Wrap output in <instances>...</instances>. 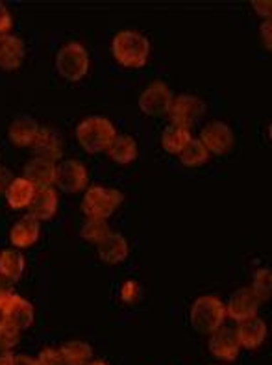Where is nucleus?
Here are the masks:
<instances>
[{
	"instance_id": "nucleus-5",
	"label": "nucleus",
	"mask_w": 272,
	"mask_h": 365,
	"mask_svg": "<svg viewBox=\"0 0 272 365\" xmlns=\"http://www.w3.org/2000/svg\"><path fill=\"white\" fill-rule=\"evenodd\" d=\"M122 202V195L117 190L95 185L83 197V212L89 219H104L106 221Z\"/></svg>"
},
{
	"instance_id": "nucleus-33",
	"label": "nucleus",
	"mask_w": 272,
	"mask_h": 365,
	"mask_svg": "<svg viewBox=\"0 0 272 365\" xmlns=\"http://www.w3.org/2000/svg\"><path fill=\"white\" fill-rule=\"evenodd\" d=\"M9 28H11V14H9V9L0 2V36L9 34Z\"/></svg>"
},
{
	"instance_id": "nucleus-10",
	"label": "nucleus",
	"mask_w": 272,
	"mask_h": 365,
	"mask_svg": "<svg viewBox=\"0 0 272 365\" xmlns=\"http://www.w3.org/2000/svg\"><path fill=\"white\" fill-rule=\"evenodd\" d=\"M200 141H202L204 147L208 148V153L224 154L234 147V132L228 125L215 120V123L206 125V128L200 134Z\"/></svg>"
},
{
	"instance_id": "nucleus-28",
	"label": "nucleus",
	"mask_w": 272,
	"mask_h": 365,
	"mask_svg": "<svg viewBox=\"0 0 272 365\" xmlns=\"http://www.w3.org/2000/svg\"><path fill=\"white\" fill-rule=\"evenodd\" d=\"M252 292L259 299V302L268 301L272 292V273L271 269H259L254 274V284H252Z\"/></svg>"
},
{
	"instance_id": "nucleus-34",
	"label": "nucleus",
	"mask_w": 272,
	"mask_h": 365,
	"mask_svg": "<svg viewBox=\"0 0 272 365\" xmlns=\"http://www.w3.org/2000/svg\"><path fill=\"white\" fill-rule=\"evenodd\" d=\"M252 6H254V9L258 11V15H261V17H271L272 14V2L271 0H267V2H259V0H254L252 2Z\"/></svg>"
},
{
	"instance_id": "nucleus-26",
	"label": "nucleus",
	"mask_w": 272,
	"mask_h": 365,
	"mask_svg": "<svg viewBox=\"0 0 272 365\" xmlns=\"http://www.w3.org/2000/svg\"><path fill=\"white\" fill-rule=\"evenodd\" d=\"M178 156H180V162L187 167L202 165V163H206L209 160L208 148L204 147L200 139H193V138L187 141V145L182 148Z\"/></svg>"
},
{
	"instance_id": "nucleus-32",
	"label": "nucleus",
	"mask_w": 272,
	"mask_h": 365,
	"mask_svg": "<svg viewBox=\"0 0 272 365\" xmlns=\"http://www.w3.org/2000/svg\"><path fill=\"white\" fill-rule=\"evenodd\" d=\"M120 295H122V301L125 302H134L139 295V286L134 280H128V282L122 286V289H120Z\"/></svg>"
},
{
	"instance_id": "nucleus-39",
	"label": "nucleus",
	"mask_w": 272,
	"mask_h": 365,
	"mask_svg": "<svg viewBox=\"0 0 272 365\" xmlns=\"http://www.w3.org/2000/svg\"><path fill=\"white\" fill-rule=\"evenodd\" d=\"M88 365H108L106 361H89Z\"/></svg>"
},
{
	"instance_id": "nucleus-22",
	"label": "nucleus",
	"mask_w": 272,
	"mask_h": 365,
	"mask_svg": "<svg viewBox=\"0 0 272 365\" xmlns=\"http://www.w3.org/2000/svg\"><path fill=\"white\" fill-rule=\"evenodd\" d=\"M33 187L32 184L24 178H14V182L9 184V187L6 190V199H8V204L11 208H28V204L33 197Z\"/></svg>"
},
{
	"instance_id": "nucleus-15",
	"label": "nucleus",
	"mask_w": 272,
	"mask_h": 365,
	"mask_svg": "<svg viewBox=\"0 0 272 365\" xmlns=\"http://www.w3.org/2000/svg\"><path fill=\"white\" fill-rule=\"evenodd\" d=\"M30 215L36 217L37 221H46V219L54 217L56 210H58V193L52 187H43V190L33 191V197L28 204Z\"/></svg>"
},
{
	"instance_id": "nucleus-1",
	"label": "nucleus",
	"mask_w": 272,
	"mask_h": 365,
	"mask_svg": "<svg viewBox=\"0 0 272 365\" xmlns=\"http://www.w3.org/2000/svg\"><path fill=\"white\" fill-rule=\"evenodd\" d=\"M111 51L117 61L125 67H143L150 56V43L141 32L125 30L113 37Z\"/></svg>"
},
{
	"instance_id": "nucleus-35",
	"label": "nucleus",
	"mask_w": 272,
	"mask_h": 365,
	"mask_svg": "<svg viewBox=\"0 0 272 365\" xmlns=\"http://www.w3.org/2000/svg\"><path fill=\"white\" fill-rule=\"evenodd\" d=\"M11 182H14L11 173H9L6 167L0 165V193H6V190H8Z\"/></svg>"
},
{
	"instance_id": "nucleus-8",
	"label": "nucleus",
	"mask_w": 272,
	"mask_h": 365,
	"mask_svg": "<svg viewBox=\"0 0 272 365\" xmlns=\"http://www.w3.org/2000/svg\"><path fill=\"white\" fill-rule=\"evenodd\" d=\"M54 182L67 193L82 191L88 185V169L78 160H65L60 165H56Z\"/></svg>"
},
{
	"instance_id": "nucleus-16",
	"label": "nucleus",
	"mask_w": 272,
	"mask_h": 365,
	"mask_svg": "<svg viewBox=\"0 0 272 365\" xmlns=\"http://www.w3.org/2000/svg\"><path fill=\"white\" fill-rule=\"evenodd\" d=\"M239 345L245 349H258L267 338V324L259 317L241 321L236 330Z\"/></svg>"
},
{
	"instance_id": "nucleus-6",
	"label": "nucleus",
	"mask_w": 272,
	"mask_h": 365,
	"mask_svg": "<svg viewBox=\"0 0 272 365\" xmlns=\"http://www.w3.org/2000/svg\"><path fill=\"white\" fill-rule=\"evenodd\" d=\"M206 113V104L202 98L194 97V95H180L172 101L171 111L169 115L172 119V125L182 126V128L189 130L191 126L197 125L202 115Z\"/></svg>"
},
{
	"instance_id": "nucleus-30",
	"label": "nucleus",
	"mask_w": 272,
	"mask_h": 365,
	"mask_svg": "<svg viewBox=\"0 0 272 365\" xmlns=\"http://www.w3.org/2000/svg\"><path fill=\"white\" fill-rule=\"evenodd\" d=\"M36 360V365H65L63 358H61L60 349H43L39 352V356L33 358Z\"/></svg>"
},
{
	"instance_id": "nucleus-4",
	"label": "nucleus",
	"mask_w": 272,
	"mask_h": 365,
	"mask_svg": "<svg viewBox=\"0 0 272 365\" xmlns=\"http://www.w3.org/2000/svg\"><path fill=\"white\" fill-rule=\"evenodd\" d=\"M56 69L67 80H82L89 71V54L82 43H65L56 56Z\"/></svg>"
},
{
	"instance_id": "nucleus-36",
	"label": "nucleus",
	"mask_w": 272,
	"mask_h": 365,
	"mask_svg": "<svg viewBox=\"0 0 272 365\" xmlns=\"http://www.w3.org/2000/svg\"><path fill=\"white\" fill-rule=\"evenodd\" d=\"M8 365H36V360L26 354H9Z\"/></svg>"
},
{
	"instance_id": "nucleus-24",
	"label": "nucleus",
	"mask_w": 272,
	"mask_h": 365,
	"mask_svg": "<svg viewBox=\"0 0 272 365\" xmlns=\"http://www.w3.org/2000/svg\"><path fill=\"white\" fill-rule=\"evenodd\" d=\"M24 273V256L19 250L8 249L0 252V277L11 282L19 280Z\"/></svg>"
},
{
	"instance_id": "nucleus-25",
	"label": "nucleus",
	"mask_w": 272,
	"mask_h": 365,
	"mask_svg": "<svg viewBox=\"0 0 272 365\" xmlns=\"http://www.w3.org/2000/svg\"><path fill=\"white\" fill-rule=\"evenodd\" d=\"M189 139H191L189 130H185L182 128V126H176V125H169L165 130H163L162 143L163 147H165L167 153L180 154V150L187 145Z\"/></svg>"
},
{
	"instance_id": "nucleus-13",
	"label": "nucleus",
	"mask_w": 272,
	"mask_h": 365,
	"mask_svg": "<svg viewBox=\"0 0 272 365\" xmlns=\"http://www.w3.org/2000/svg\"><path fill=\"white\" fill-rule=\"evenodd\" d=\"M0 312H2V321L11 324V327L17 329L19 332L28 329V327H32L33 306L28 301H24L23 297L15 295Z\"/></svg>"
},
{
	"instance_id": "nucleus-9",
	"label": "nucleus",
	"mask_w": 272,
	"mask_h": 365,
	"mask_svg": "<svg viewBox=\"0 0 272 365\" xmlns=\"http://www.w3.org/2000/svg\"><path fill=\"white\" fill-rule=\"evenodd\" d=\"M259 299L252 292V287H241L230 297V302L226 304V315L236 321H246L252 317H258Z\"/></svg>"
},
{
	"instance_id": "nucleus-29",
	"label": "nucleus",
	"mask_w": 272,
	"mask_h": 365,
	"mask_svg": "<svg viewBox=\"0 0 272 365\" xmlns=\"http://www.w3.org/2000/svg\"><path fill=\"white\" fill-rule=\"evenodd\" d=\"M19 343V330L0 319V351L8 352Z\"/></svg>"
},
{
	"instance_id": "nucleus-19",
	"label": "nucleus",
	"mask_w": 272,
	"mask_h": 365,
	"mask_svg": "<svg viewBox=\"0 0 272 365\" xmlns=\"http://www.w3.org/2000/svg\"><path fill=\"white\" fill-rule=\"evenodd\" d=\"M39 237V221L32 217L30 213L19 219L9 232V240L15 247H30Z\"/></svg>"
},
{
	"instance_id": "nucleus-21",
	"label": "nucleus",
	"mask_w": 272,
	"mask_h": 365,
	"mask_svg": "<svg viewBox=\"0 0 272 365\" xmlns=\"http://www.w3.org/2000/svg\"><path fill=\"white\" fill-rule=\"evenodd\" d=\"M108 156L117 163H132L137 156V143L130 135H115L110 147L106 148Z\"/></svg>"
},
{
	"instance_id": "nucleus-2",
	"label": "nucleus",
	"mask_w": 272,
	"mask_h": 365,
	"mask_svg": "<svg viewBox=\"0 0 272 365\" xmlns=\"http://www.w3.org/2000/svg\"><path fill=\"white\" fill-rule=\"evenodd\" d=\"M115 126L106 117H88L76 128V138L88 153H100L106 150L115 139Z\"/></svg>"
},
{
	"instance_id": "nucleus-7",
	"label": "nucleus",
	"mask_w": 272,
	"mask_h": 365,
	"mask_svg": "<svg viewBox=\"0 0 272 365\" xmlns=\"http://www.w3.org/2000/svg\"><path fill=\"white\" fill-rule=\"evenodd\" d=\"M172 93L163 82L150 83L139 97V108L143 113L150 117H162L171 111Z\"/></svg>"
},
{
	"instance_id": "nucleus-11",
	"label": "nucleus",
	"mask_w": 272,
	"mask_h": 365,
	"mask_svg": "<svg viewBox=\"0 0 272 365\" xmlns=\"http://www.w3.org/2000/svg\"><path fill=\"white\" fill-rule=\"evenodd\" d=\"M32 148L36 153V158L54 162V160H60L61 154H63V138H61L58 130L45 126V128H39V132H37Z\"/></svg>"
},
{
	"instance_id": "nucleus-20",
	"label": "nucleus",
	"mask_w": 272,
	"mask_h": 365,
	"mask_svg": "<svg viewBox=\"0 0 272 365\" xmlns=\"http://www.w3.org/2000/svg\"><path fill=\"white\" fill-rule=\"evenodd\" d=\"M37 132H39V125L33 117L21 115L9 125V139L19 147H28L33 143Z\"/></svg>"
},
{
	"instance_id": "nucleus-14",
	"label": "nucleus",
	"mask_w": 272,
	"mask_h": 365,
	"mask_svg": "<svg viewBox=\"0 0 272 365\" xmlns=\"http://www.w3.org/2000/svg\"><path fill=\"white\" fill-rule=\"evenodd\" d=\"M56 176V165L54 162L43 160V158H33L24 167V180H28L36 190H43V187H51L54 184Z\"/></svg>"
},
{
	"instance_id": "nucleus-31",
	"label": "nucleus",
	"mask_w": 272,
	"mask_h": 365,
	"mask_svg": "<svg viewBox=\"0 0 272 365\" xmlns=\"http://www.w3.org/2000/svg\"><path fill=\"white\" fill-rule=\"evenodd\" d=\"M14 297H15L14 282L8 280V278L0 277V310H2V308H4V306L8 304Z\"/></svg>"
},
{
	"instance_id": "nucleus-18",
	"label": "nucleus",
	"mask_w": 272,
	"mask_h": 365,
	"mask_svg": "<svg viewBox=\"0 0 272 365\" xmlns=\"http://www.w3.org/2000/svg\"><path fill=\"white\" fill-rule=\"evenodd\" d=\"M98 256L106 264H119L128 256V241L122 237V234L110 232V236L98 243Z\"/></svg>"
},
{
	"instance_id": "nucleus-17",
	"label": "nucleus",
	"mask_w": 272,
	"mask_h": 365,
	"mask_svg": "<svg viewBox=\"0 0 272 365\" xmlns=\"http://www.w3.org/2000/svg\"><path fill=\"white\" fill-rule=\"evenodd\" d=\"M24 58V43L21 37L14 34H4L0 36V67L2 69H17L23 63Z\"/></svg>"
},
{
	"instance_id": "nucleus-38",
	"label": "nucleus",
	"mask_w": 272,
	"mask_h": 365,
	"mask_svg": "<svg viewBox=\"0 0 272 365\" xmlns=\"http://www.w3.org/2000/svg\"><path fill=\"white\" fill-rule=\"evenodd\" d=\"M9 354H0V365H8Z\"/></svg>"
},
{
	"instance_id": "nucleus-3",
	"label": "nucleus",
	"mask_w": 272,
	"mask_h": 365,
	"mask_svg": "<svg viewBox=\"0 0 272 365\" xmlns=\"http://www.w3.org/2000/svg\"><path fill=\"white\" fill-rule=\"evenodd\" d=\"M226 317V306L221 299L213 295H206L197 299L191 308V323L199 332L213 334L221 329Z\"/></svg>"
},
{
	"instance_id": "nucleus-37",
	"label": "nucleus",
	"mask_w": 272,
	"mask_h": 365,
	"mask_svg": "<svg viewBox=\"0 0 272 365\" xmlns=\"http://www.w3.org/2000/svg\"><path fill=\"white\" fill-rule=\"evenodd\" d=\"M271 28H272V24H271V21L267 19V21L261 24V39H263V43H265V46H267V48H271V45H272Z\"/></svg>"
},
{
	"instance_id": "nucleus-27",
	"label": "nucleus",
	"mask_w": 272,
	"mask_h": 365,
	"mask_svg": "<svg viewBox=\"0 0 272 365\" xmlns=\"http://www.w3.org/2000/svg\"><path fill=\"white\" fill-rule=\"evenodd\" d=\"M110 236V227L104 219H89L82 227V237L91 243H100Z\"/></svg>"
},
{
	"instance_id": "nucleus-23",
	"label": "nucleus",
	"mask_w": 272,
	"mask_h": 365,
	"mask_svg": "<svg viewBox=\"0 0 272 365\" xmlns=\"http://www.w3.org/2000/svg\"><path fill=\"white\" fill-rule=\"evenodd\" d=\"M60 352L65 365H88L93 356L91 345H88L85 341H80V339L63 343Z\"/></svg>"
},
{
	"instance_id": "nucleus-12",
	"label": "nucleus",
	"mask_w": 272,
	"mask_h": 365,
	"mask_svg": "<svg viewBox=\"0 0 272 365\" xmlns=\"http://www.w3.org/2000/svg\"><path fill=\"white\" fill-rule=\"evenodd\" d=\"M239 339H237L236 330L221 327L211 334L209 338V351L213 356H217L219 360L224 361H234L239 354Z\"/></svg>"
}]
</instances>
